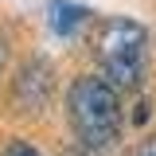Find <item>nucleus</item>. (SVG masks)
I'll list each match as a JSON object with an SVG mask.
<instances>
[{
	"instance_id": "f257e3e1",
	"label": "nucleus",
	"mask_w": 156,
	"mask_h": 156,
	"mask_svg": "<svg viewBox=\"0 0 156 156\" xmlns=\"http://www.w3.org/2000/svg\"><path fill=\"white\" fill-rule=\"evenodd\" d=\"M121 90L109 86L101 74H82L70 82L66 90V109H70V125H74L78 140L90 152H105L113 148L121 136Z\"/></svg>"
},
{
	"instance_id": "f03ea898",
	"label": "nucleus",
	"mask_w": 156,
	"mask_h": 156,
	"mask_svg": "<svg viewBox=\"0 0 156 156\" xmlns=\"http://www.w3.org/2000/svg\"><path fill=\"white\" fill-rule=\"evenodd\" d=\"M98 62L101 78L117 90H140L144 62H148V35L133 20H109L98 35Z\"/></svg>"
},
{
	"instance_id": "7ed1b4c3",
	"label": "nucleus",
	"mask_w": 156,
	"mask_h": 156,
	"mask_svg": "<svg viewBox=\"0 0 156 156\" xmlns=\"http://www.w3.org/2000/svg\"><path fill=\"white\" fill-rule=\"evenodd\" d=\"M51 90H55V74H51V66H47L43 58H31V62H23V66H20L12 98H16V105L23 109V113H35V109L47 105Z\"/></svg>"
},
{
	"instance_id": "20e7f679",
	"label": "nucleus",
	"mask_w": 156,
	"mask_h": 156,
	"mask_svg": "<svg viewBox=\"0 0 156 156\" xmlns=\"http://www.w3.org/2000/svg\"><path fill=\"white\" fill-rule=\"evenodd\" d=\"M47 12H51V27H55L58 35H74V27L86 20V12L78 4H66V0H51Z\"/></svg>"
},
{
	"instance_id": "39448f33",
	"label": "nucleus",
	"mask_w": 156,
	"mask_h": 156,
	"mask_svg": "<svg viewBox=\"0 0 156 156\" xmlns=\"http://www.w3.org/2000/svg\"><path fill=\"white\" fill-rule=\"evenodd\" d=\"M4 156H43V152H39V148H31L27 140H12V144L4 148Z\"/></svg>"
},
{
	"instance_id": "423d86ee",
	"label": "nucleus",
	"mask_w": 156,
	"mask_h": 156,
	"mask_svg": "<svg viewBox=\"0 0 156 156\" xmlns=\"http://www.w3.org/2000/svg\"><path fill=\"white\" fill-rule=\"evenodd\" d=\"M125 156H156V136H148V140H140V144H133Z\"/></svg>"
}]
</instances>
